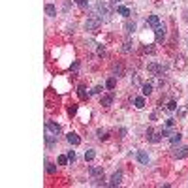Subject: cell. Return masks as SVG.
Returning <instances> with one entry per match:
<instances>
[{
  "label": "cell",
  "instance_id": "obj_1",
  "mask_svg": "<svg viewBox=\"0 0 188 188\" xmlns=\"http://www.w3.org/2000/svg\"><path fill=\"white\" fill-rule=\"evenodd\" d=\"M100 27H102V17H98L96 13H92V15L87 19V23H85V28H87L88 32H96Z\"/></svg>",
  "mask_w": 188,
  "mask_h": 188
},
{
  "label": "cell",
  "instance_id": "obj_2",
  "mask_svg": "<svg viewBox=\"0 0 188 188\" xmlns=\"http://www.w3.org/2000/svg\"><path fill=\"white\" fill-rule=\"evenodd\" d=\"M122 181V169H117L113 175H111V181H109V186H119Z\"/></svg>",
  "mask_w": 188,
  "mask_h": 188
},
{
  "label": "cell",
  "instance_id": "obj_3",
  "mask_svg": "<svg viewBox=\"0 0 188 188\" xmlns=\"http://www.w3.org/2000/svg\"><path fill=\"white\" fill-rule=\"evenodd\" d=\"M45 145H47V149L57 147V135L51 134V132H47V135H45Z\"/></svg>",
  "mask_w": 188,
  "mask_h": 188
},
{
  "label": "cell",
  "instance_id": "obj_4",
  "mask_svg": "<svg viewBox=\"0 0 188 188\" xmlns=\"http://www.w3.org/2000/svg\"><path fill=\"white\" fill-rule=\"evenodd\" d=\"M66 141H68L70 145H74V147H75V145H79V143H81V137H79L75 132H70V134L66 135Z\"/></svg>",
  "mask_w": 188,
  "mask_h": 188
},
{
  "label": "cell",
  "instance_id": "obj_5",
  "mask_svg": "<svg viewBox=\"0 0 188 188\" xmlns=\"http://www.w3.org/2000/svg\"><path fill=\"white\" fill-rule=\"evenodd\" d=\"M45 128H47V132H51V134H55V135L60 134V126H58L57 122H53V121H47V122H45Z\"/></svg>",
  "mask_w": 188,
  "mask_h": 188
},
{
  "label": "cell",
  "instance_id": "obj_6",
  "mask_svg": "<svg viewBox=\"0 0 188 188\" xmlns=\"http://www.w3.org/2000/svg\"><path fill=\"white\" fill-rule=\"evenodd\" d=\"M154 34H156V40L162 41L164 38H166V27H164V25H158V27L154 28Z\"/></svg>",
  "mask_w": 188,
  "mask_h": 188
},
{
  "label": "cell",
  "instance_id": "obj_7",
  "mask_svg": "<svg viewBox=\"0 0 188 188\" xmlns=\"http://www.w3.org/2000/svg\"><path fill=\"white\" fill-rule=\"evenodd\" d=\"M113 100H115V96L109 92V94H105V96H102V100H100V105H104V107H109L111 104H113Z\"/></svg>",
  "mask_w": 188,
  "mask_h": 188
},
{
  "label": "cell",
  "instance_id": "obj_8",
  "mask_svg": "<svg viewBox=\"0 0 188 188\" xmlns=\"http://www.w3.org/2000/svg\"><path fill=\"white\" fill-rule=\"evenodd\" d=\"M90 177H92V181L102 179L104 177V169L102 168H90Z\"/></svg>",
  "mask_w": 188,
  "mask_h": 188
},
{
  "label": "cell",
  "instance_id": "obj_9",
  "mask_svg": "<svg viewBox=\"0 0 188 188\" xmlns=\"http://www.w3.org/2000/svg\"><path fill=\"white\" fill-rule=\"evenodd\" d=\"M137 162L143 164V166H145V164H149V154H147L145 151H139V152H137Z\"/></svg>",
  "mask_w": 188,
  "mask_h": 188
},
{
  "label": "cell",
  "instance_id": "obj_10",
  "mask_svg": "<svg viewBox=\"0 0 188 188\" xmlns=\"http://www.w3.org/2000/svg\"><path fill=\"white\" fill-rule=\"evenodd\" d=\"M147 25H149V27H152V28H156V27L160 25V19H158V15H149V19H147Z\"/></svg>",
  "mask_w": 188,
  "mask_h": 188
},
{
  "label": "cell",
  "instance_id": "obj_11",
  "mask_svg": "<svg viewBox=\"0 0 188 188\" xmlns=\"http://www.w3.org/2000/svg\"><path fill=\"white\" fill-rule=\"evenodd\" d=\"M186 154H188V145H184V147H181V149H177V151L173 152L175 158H184Z\"/></svg>",
  "mask_w": 188,
  "mask_h": 188
},
{
  "label": "cell",
  "instance_id": "obj_12",
  "mask_svg": "<svg viewBox=\"0 0 188 188\" xmlns=\"http://www.w3.org/2000/svg\"><path fill=\"white\" fill-rule=\"evenodd\" d=\"M164 135H162V132H152L151 135H149V141H151V143H158V141L162 139Z\"/></svg>",
  "mask_w": 188,
  "mask_h": 188
},
{
  "label": "cell",
  "instance_id": "obj_13",
  "mask_svg": "<svg viewBox=\"0 0 188 188\" xmlns=\"http://www.w3.org/2000/svg\"><path fill=\"white\" fill-rule=\"evenodd\" d=\"M149 72H151V74H162L164 68L158 66V64H149Z\"/></svg>",
  "mask_w": 188,
  "mask_h": 188
},
{
  "label": "cell",
  "instance_id": "obj_14",
  "mask_svg": "<svg viewBox=\"0 0 188 188\" xmlns=\"http://www.w3.org/2000/svg\"><path fill=\"white\" fill-rule=\"evenodd\" d=\"M134 105H135L137 109H143V107H145V98H143V96H137V98L134 100Z\"/></svg>",
  "mask_w": 188,
  "mask_h": 188
},
{
  "label": "cell",
  "instance_id": "obj_15",
  "mask_svg": "<svg viewBox=\"0 0 188 188\" xmlns=\"http://www.w3.org/2000/svg\"><path fill=\"white\" fill-rule=\"evenodd\" d=\"M45 13L49 15V17H55V15H57V8H55L53 4H47V6H45Z\"/></svg>",
  "mask_w": 188,
  "mask_h": 188
},
{
  "label": "cell",
  "instance_id": "obj_16",
  "mask_svg": "<svg viewBox=\"0 0 188 188\" xmlns=\"http://www.w3.org/2000/svg\"><path fill=\"white\" fill-rule=\"evenodd\" d=\"M124 30H126L128 34H132V32L135 30V23H134V21H126V23H124Z\"/></svg>",
  "mask_w": 188,
  "mask_h": 188
},
{
  "label": "cell",
  "instance_id": "obj_17",
  "mask_svg": "<svg viewBox=\"0 0 188 188\" xmlns=\"http://www.w3.org/2000/svg\"><path fill=\"white\" fill-rule=\"evenodd\" d=\"M117 13H119V15H124V17H130V8L119 6V8H117Z\"/></svg>",
  "mask_w": 188,
  "mask_h": 188
},
{
  "label": "cell",
  "instance_id": "obj_18",
  "mask_svg": "<svg viewBox=\"0 0 188 188\" xmlns=\"http://www.w3.org/2000/svg\"><path fill=\"white\" fill-rule=\"evenodd\" d=\"M94 158H96V152H94V149H87V151H85V160L90 162V160H94Z\"/></svg>",
  "mask_w": 188,
  "mask_h": 188
},
{
  "label": "cell",
  "instance_id": "obj_19",
  "mask_svg": "<svg viewBox=\"0 0 188 188\" xmlns=\"http://www.w3.org/2000/svg\"><path fill=\"white\" fill-rule=\"evenodd\" d=\"M45 166H47L45 169H47V173H49V175H55V173H57V166H55V164H51V162H47Z\"/></svg>",
  "mask_w": 188,
  "mask_h": 188
},
{
  "label": "cell",
  "instance_id": "obj_20",
  "mask_svg": "<svg viewBox=\"0 0 188 188\" xmlns=\"http://www.w3.org/2000/svg\"><path fill=\"white\" fill-rule=\"evenodd\" d=\"M179 141H181V134H179V132L171 134V137H169V143H171V145H177Z\"/></svg>",
  "mask_w": 188,
  "mask_h": 188
},
{
  "label": "cell",
  "instance_id": "obj_21",
  "mask_svg": "<svg viewBox=\"0 0 188 188\" xmlns=\"http://www.w3.org/2000/svg\"><path fill=\"white\" fill-rule=\"evenodd\" d=\"M96 135H98V139H100V141H105V139L109 137V135H107V132H105V130H102V128L96 132Z\"/></svg>",
  "mask_w": 188,
  "mask_h": 188
},
{
  "label": "cell",
  "instance_id": "obj_22",
  "mask_svg": "<svg viewBox=\"0 0 188 188\" xmlns=\"http://www.w3.org/2000/svg\"><path fill=\"white\" fill-rule=\"evenodd\" d=\"M151 92H152V85L151 83H145L143 85V96H149Z\"/></svg>",
  "mask_w": 188,
  "mask_h": 188
},
{
  "label": "cell",
  "instance_id": "obj_23",
  "mask_svg": "<svg viewBox=\"0 0 188 188\" xmlns=\"http://www.w3.org/2000/svg\"><path fill=\"white\" fill-rule=\"evenodd\" d=\"M115 85H117V81H115V77H109V79L105 81V87H107L109 90H113V88H115Z\"/></svg>",
  "mask_w": 188,
  "mask_h": 188
},
{
  "label": "cell",
  "instance_id": "obj_24",
  "mask_svg": "<svg viewBox=\"0 0 188 188\" xmlns=\"http://www.w3.org/2000/svg\"><path fill=\"white\" fill-rule=\"evenodd\" d=\"M113 74L122 75V64H115V66H113Z\"/></svg>",
  "mask_w": 188,
  "mask_h": 188
},
{
  "label": "cell",
  "instance_id": "obj_25",
  "mask_svg": "<svg viewBox=\"0 0 188 188\" xmlns=\"http://www.w3.org/2000/svg\"><path fill=\"white\" fill-rule=\"evenodd\" d=\"M68 160H70L68 156H64V154H60V156H58V166H66V164H68Z\"/></svg>",
  "mask_w": 188,
  "mask_h": 188
},
{
  "label": "cell",
  "instance_id": "obj_26",
  "mask_svg": "<svg viewBox=\"0 0 188 188\" xmlns=\"http://www.w3.org/2000/svg\"><path fill=\"white\" fill-rule=\"evenodd\" d=\"M75 4L85 10V8H88V0H75Z\"/></svg>",
  "mask_w": 188,
  "mask_h": 188
},
{
  "label": "cell",
  "instance_id": "obj_27",
  "mask_svg": "<svg viewBox=\"0 0 188 188\" xmlns=\"http://www.w3.org/2000/svg\"><path fill=\"white\" fill-rule=\"evenodd\" d=\"M77 94H79V98H83V100H85V98L88 96V94H87V90H85V87H83V85L79 87V92H77Z\"/></svg>",
  "mask_w": 188,
  "mask_h": 188
},
{
  "label": "cell",
  "instance_id": "obj_28",
  "mask_svg": "<svg viewBox=\"0 0 188 188\" xmlns=\"http://www.w3.org/2000/svg\"><path fill=\"white\" fill-rule=\"evenodd\" d=\"M173 126H175V121H173V119H168V121H166V124H164V128H169V130H171Z\"/></svg>",
  "mask_w": 188,
  "mask_h": 188
},
{
  "label": "cell",
  "instance_id": "obj_29",
  "mask_svg": "<svg viewBox=\"0 0 188 188\" xmlns=\"http://www.w3.org/2000/svg\"><path fill=\"white\" fill-rule=\"evenodd\" d=\"M177 107H179V105H177V102H173V100H171V102L168 104V111H175Z\"/></svg>",
  "mask_w": 188,
  "mask_h": 188
},
{
  "label": "cell",
  "instance_id": "obj_30",
  "mask_svg": "<svg viewBox=\"0 0 188 188\" xmlns=\"http://www.w3.org/2000/svg\"><path fill=\"white\" fill-rule=\"evenodd\" d=\"M130 49H132V41L128 40V41H124V47H122V51H124V53H128Z\"/></svg>",
  "mask_w": 188,
  "mask_h": 188
},
{
  "label": "cell",
  "instance_id": "obj_31",
  "mask_svg": "<svg viewBox=\"0 0 188 188\" xmlns=\"http://www.w3.org/2000/svg\"><path fill=\"white\" fill-rule=\"evenodd\" d=\"M68 113H70V115H75V113H77V105H74V104H72V105L68 107Z\"/></svg>",
  "mask_w": 188,
  "mask_h": 188
},
{
  "label": "cell",
  "instance_id": "obj_32",
  "mask_svg": "<svg viewBox=\"0 0 188 188\" xmlns=\"http://www.w3.org/2000/svg\"><path fill=\"white\" fill-rule=\"evenodd\" d=\"M68 158H70V162H75V152L74 151H68Z\"/></svg>",
  "mask_w": 188,
  "mask_h": 188
},
{
  "label": "cell",
  "instance_id": "obj_33",
  "mask_svg": "<svg viewBox=\"0 0 188 188\" xmlns=\"http://www.w3.org/2000/svg\"><path fill=\"white\" fill-rule=\"evenodd\" d=\"M98 55H100V57L105 55V47H104V45H98Z\"/></svg>",
  "mask_w": 188,
  "mask_h": 188
},
{
  "label": "cell",
  "instance_id": "obj_34",
  "mask_svg": "<svg viewBox=\"0 0 188 188\" xmlns=\"http://www.w3.org/2000/svg\"><path fill=\"white\" fill-rule=\"evenodd\" d=\"M90 92H92V94H100V92H102V87H94Z\"/></svg>",
  "mask_w": 188,
  "mask_h": 188
},
{
  "label": "cell",
  "instance_id": "obj_35",
  "mask_svg": "<svg viewBox=\"0 0 188 188\" xmlns=\"http://www.w3.org/2000/svg\"><path fill=\"white\" fill-rule=\"evenodd\" d=\"M186 115V107H182V109H179V117H184Z\"/></svg>",
  "mask_w": 188,
  "mask_h": 188
},
{
  "label": "cell",
  "instance_id": "obj_36",
  "mask_svg": "<svg viewBox=\"0 0 188 188\" xmlns=\"http://www.w3.org/2000/svg\"><path fill=\"white\" fill-rule=\"evenodd\" d=\"M70 68H72V70H77V68H79V62H77V60H75V62H74V64H72V66H70Z\"/></svg>",
  "mask_w": 188,
  "mask_h": 188
},
{
  "label": "cell",
  "instance_id": "obj_37",
  "mask_svg": "<svg viewBox=\"0 0 188 188\" xmlns=\"http://www.w3.org/2000/svg\"><path fill=\"white\" fill-rule=\"evenodd\" d=\"M111 2H115V4H119V2H121V0H111Z\"/></svg>",
  "mask_w": 188,
  "mask_h": 188
}]
</instances>
